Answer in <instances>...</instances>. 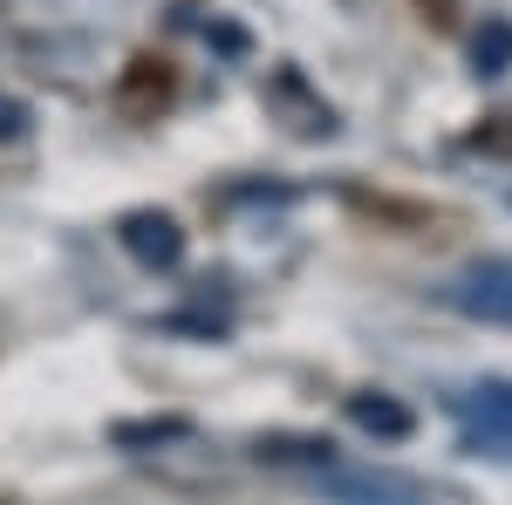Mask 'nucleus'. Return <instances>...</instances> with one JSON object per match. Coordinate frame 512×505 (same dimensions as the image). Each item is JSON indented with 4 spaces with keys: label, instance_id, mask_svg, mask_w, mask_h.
I'll return each mask as SVG.
<instances>
[{
    "label": "nucleus",
    "instance_id": "f257e3e1",
    "mask_svg": "<svg viewBox=\"0 0 512 505\" xmlns=\"http://www.w3.org/2000/svg\"><path fill=\"white\" fill-rule=\"evenodd\" d=\"M164 103H171V62L164 55H137L117 76V110L123 117H158Z\"/></svg>",
    "mask_w": 512,
    "mask_h": 505
},
{
    "label": "nucleus",
    "instance_id": "f03ea898",
    "mask_svg": "<svg viewBox=\"0 0 512 505\" xmlns=\"http://www.w3.org/2000/svg\"><path fill=\"white\" fill-rule=\"evenodd\" d=\"M123 239H130V253L137 260H178V226L171 219H158V212H137V219H123Z\"/></svg>",
    "mask_w": 512,
    "mask_h": 505
},
{
    "label": "nucleus",
    "instance_id": "7ed1b4c3",
    "mask_svg": "<svg viewBox=\"0 0 512 505\" xmlns=\"http://www.w3.org/2000/svg\"><path fill=\"white\" fill-rule=\"evenodd\" d=\"M417 14H424L431 28H458V14H465V0H417Z\"/></svg>",
    "mask_w": 512,
    "mask_h": 505
},
{
    "label": "nucleus",
    "instance_id": "20e7f679",
    "mask_svg": "<svg viewBox=\"0 0 512 505\" xmlns=\"http://www.w3.org/2000/svg\"><path fill=\"white\" fill-rule=\"evenodd\" d=\"M0 505H14V499H0Z\"/></svg>",
    "mask_w": 512,
    "mask_h": 505
}]
</instances>
